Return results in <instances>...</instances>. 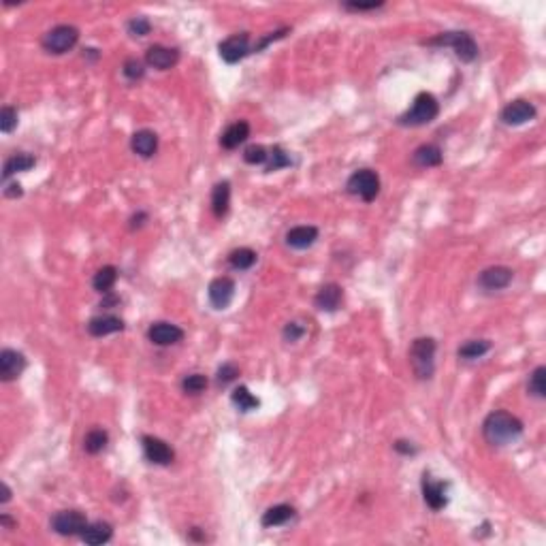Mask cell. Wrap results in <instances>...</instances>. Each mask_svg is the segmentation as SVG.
<instances>
[{"label":"cell","mask_w":546,"mask_h":546,"mask_svg":"<svg viewBox=\"0 0 546 546\" xmlns=\"http://www.w3.org/2000/svg\"><path fill=\"white\" fill-rule=\"evenodd\" d=\"M17 126V109L11 107V105H5L0 109V130L5 135L13 133V128Z\"/></svg>","instance_id":"35"},{"label":"cell","mask_w":546,"mask_h":546,"mask_svg":"<svg viewBox=\"0 0 546 546\" xmlns=\"http://www.w3.org/2000/svg\"><path fill=\"white\" fill-rule=\"evenodd\" d=\"M512 280H514V271L510 267L495 265V267L485 269L478 275V286L482 291H504V289L510 286Z\"/></svg>","instance_id":"10"},{"label":"cell","mask_w":546,"mask_h":546,"mask_svg":"<svg viewBox=\"0 0 546 546\" xmlns=\"http://www.w3.org/2000/svg\"><path fill=\"white\" fill-rule=\"evenodd\" d=\"M79 41V30L75 26H68V23H60V26L52 28L43 37V50L47 54H66L68 50H73Z\"/></svg>","instance_id":"5"},{"label":"cell","mask_w":546,"mask_h":546,"mask_svg":"<svg viewBox=\"0 0 546 546\" xmlns=\"http://www.w3.org/2000/svg\"><path fill=\"white\" fill-rule=\"evenodd\" d=\"M442 150L438 148V146H433V144H427V146H420L416 152H414V156H412V160H414V164L416 167H422V169H429V167H438V164H442Z\"/></svg>","instance_id":"25"},{"label":"cell","mask_w":546,"mask_h":546,"mask_svg":"<svg viewBox=\"0 0 546 546\" xmlns=\"http://www.w3.org/2000/svg\"><path fill=\"white\" fill-rule=\"evenodd\" d=\"M284 167H291V156L284 152V148L280 146H273L269 150V158H267V173H273V171H280Z\"/></svg>","instance_id":"32"},{"label":"cell","mask_w":546,"mask_h":546,"mask_svg":"<svg viewBox=\"0 0 546 546\" xmlns=\"http://www.w3.org/2000/svg\"><path fill=\"white\" fill-rule=\"evenodd\" d=\"M21 195H23V190H21L19 184H9L5 188V197H9V199H19Z\"/></svg>","instance_id":"44"},{"label":"cell","mask_w":546,"mask_h":546,"mask_svg":"<svg viewBox=\"0 0 546 546\" xmlns=\"http://www.w3.org/2000/svg\"><path fill=\"white\" fill-rule=\"evenodd\" d=\"M88 527V518L79 510H60L52 518V529L60 536H81Z\"/></svg>","instance_id":"7"},{"label":"cell","mask_w":546,"mask_h":546,"mask_svg":"<svg viewBox=\"0 0 546 546\" xmlns=\"http://www.w3.org/2000/svg\"><path fill=\"white\" fill-rule=\"evenodd\" d=\"M113 536V527L105 520H97V523H88V527L81 534V540L90 546H101L105 542H109Z\"/></svg>","instance_id":"23"},{"label":"cell","mask_w":546,"mask_h":546,"mask_svg":"<svg viewBox=\"0 0 546 546\" xmlns=\"http://www.w3.org/2000/svg\"><path fill=\"white\" fill-rule=\"evenodd\" d=\"M122 73H124L130 81H137V79H141V77L146 75V66H144V62L137 60V58H128V60L124 62V66H122Z\"/></svg>","instance_id":"36"},{"label":"cell","mask_w":546,"mask_h":546,"mask_svg":"<svg viewBox=\"0 0 546 546\" xmlns=\"http://www.w3.org/2000/svg\"><path fill=\"white\" fill-rule=\"evenodd\" d=\"M207 295H209V303L216 307V310H226L235 297V282L226 275L211 280Z\"/></svg>","instance_id":"11"},{"label":"cell","mask_w":546,"mask_h":546,"mask_svg":"<svg viewBox=\"0 0 546 546\" xmlns=\"http://www.w3.org/2000/svg\"><path fill=\"white\" fill-rule=\"evenodd\" d=\"M122 329H124V320L113 316V314L97 316L88 322V333L92 338H105V335L117 333V331H122Z\"/></svg>","instance_id":"19"},{"label":"cell","mask_w":546,"mask_h":546,"mask_svg":"<svg viewBox=\"0 0 546 546\" xmlns=\"http://www.w3.org/2000/svg\"><path fill=\"white\" fill-rule=\"evenodd\" d=\"M23 369H26V359L23 354L11 348H5L0 352V380L3 382H11V380H17Z\"/></svg>","instance_id":"13"},{"label":"cell","mask_w":546,"mask_h":546,"mask_svg":"<svg viewBox=\"0 0 546 546\" xmlns=\"http://www.w3.org/2000/svg\"><path fill=\"white\" fill-rule=\"evenodd\" d=\"M37 164V158L30 156V154H13L11 158H7L5 167H3V179L7 182L11 175L15 173H23V171H30Z\"/></svg>","instance_id":"26"},{"label":"cell","mask_w":546,"mask_h":546,"mask_svg":"<svg viewBox=\"0 0 546 546\" xmlns=\"http://www.w3.org/2000/svg\"><path fill=\"white\" fill-rule=\"evenodd\" d=\"M115 282H117V269L113 265H107V267H103V269H99L97 273H94L92 286H94V291H97V293L107 295L115 286Z\"/></svg>","instance_id":"27"},{"label":"cell","mask_w":546,"mask_h":546,"mask_svg":"<svg viewBox=\"0 0 546 546\" xmlns=\"http://www.w3.org/2000/svg\"><path fill=\"white\" fill-rule=\"evenodd\" d=\"M427 45H440V47H453L459 60L474 62L478 58V45L467 32H442L427 41Z\"/></svg>","instance_id":"4"},{"label":"cell","mask_w":546,"mask_h":546,"mask_svg":"<svg viewBox=\"0 0 546 546\" xmlns=\"http://www.w3.org/2000/svg\"><path fill=\"white\" fill-rule=\"evenodd\" d=\"M318 240V228L310 226V224H301V226H293L286 233V246L293 250H307L312 248Z\"/></svg>","instance_id":"18"},{"label":"cell","mask_w":546,"mask_h":546,"mask_svg":"<svg viewBox=\"0 0 546 546\" xmlns=\"http://www.w3.org/2000/svg\"><path fill=\"white\" fill-rule=\"evenodd\" d=\"M482 433L491 446H508V444L516 442L520 438V433H523V422L510 412L495 410L485 418Z\"/></svg>","instance_id":"1"},{"label":"cell","mask_w":546,"mask_h":546,"mask_svg":"<svg viewBox=\"0 0 546 546\" xmlns=\"http://www.w3.org/2000/svg\"><path fill=\"white\" fill-rule=\"evenodd\" d=\"M286 32H289V28H282V30H277V32H271L269 37H265L258 45H254V52L265 50V47H267L269 43H273V41H277V39H282V37H286Z\"/></svg>","instance_id":"41"},{"label":"cell","mask_w":546,"mask_h":546,"mask_svg":"<svg viewBox=\"0 0 546 546\" xmlns=\"http://www.w3.org/2000/svg\"><path fill=\"white\" fill-rule=\"evenodd\" d=\"M231 205V184L228 182H218L211 190V209L216 218H224Z\"/></svg>","instance_id":"24"},{"label":"cell","mask_w":546,"mask_h":546,"mask_svg":"<svg viewBox=\"0 0 546 546\" xmlns=\"http://www.w3.org/2000/svg\"><path fill=\"white\" fill-rule=\"evenodd\" d=\"M179 52L173 47H164V45H152L146 52V62L158 70H169L177 64Z\"/></svg>","instance_id":"16"},{"label":"cell","mask_w":546,"mask_h":546,"mask_svg":"<svg viewBox=\"0 0 546 546\" xmlns=\"http://www.w3.org/2000/svg\"><path fill=\"white\" fill-rule=\"evenodd\" d=\"M218 52H220V58L226 64H237L240 60H244L248 54H252L248 32H240V35H233V37L224 39L218 45Z\"/></svg>","instance_id":"8"},{"label":"cell","mask_w":546,"mask_h":546,"mask_svg":"<svg viewBox=\"0 0 546 546\" xmlns=\"http://www.w3.org/2000/svg\"><path fill=\"white\" fill-rule=\"evenodd\" d=\"M395 450L401 455H416V446H412V442H406V440H397Z\"/></svg>","instance_id":"43"},{"label":"cell","mask_w":546,"mask_h":546,"mask_svg":"<svg viewBox=\"0 0 546 546\" xmlns=\"http://www.w3.org/2000/svg\"><path fill=\"white\" fill-rule=\"evenodd\" d=\"M382 7V3H346L344 5V9H348V11H373V9H380Z\"/></svg>","instance_id":"42"},{"label":"cell","mask_w":546,"mask_h":546,"mask_svg":"<svg viewBox=\"0 0 546 546\" xmlns=\"http://www.w3.org/2000/svg\"><path fill=\"white\" fill-rule=\"evenodd\" d=\"M346 188L350 195L361 197L365 203H371L380 195V177L371 169H359L348 177Z\"/></svg>","instance_id":"6"},{"label":"cell","mask_w":546,"mask_h":546,"mask_svg":"<svg viewBox=\"0 0 546 546\" xmlns=\"http://www.w3.org/2000/svg\"><path fill=\"white\" fill-rule=\"evenodd\" d=\"M231 401H233V406L240 410V412H252L260 406V401L258 397H254L248 387H237L233 393H231Z\"/></svg>","instance_id":"29"},{"label":"cell","mask_w":546,"mask_h":546,"mask_svg":"<svg viewBox=\"0 0 546 546\" xmlns=\"http://www.w3.org/2000/svg\"><path fill=\"white\" fill-rule=\"evenodd\" d=\"M502 122L506 126H520L527 124L536 117V107L527 101H512L502 109Z\"/></svg>","instance_id":"12"},{"label":"cell","mask_w":546,"mask_h":546,"mask_svg":"<svg viewBox=\"0 0 546 546\" xmlns=\"http://www.w3.org/2000/svg\"><path fill=\"white\" fill-rule=\"evenodd\" d=\"M256 252L252 248H237L228 254V265L237 271H246V269H252L254 263H256Z\"/></svg>","instance_id":"28"},{"label":"cell","mask_w":546,"mask_h":546,"mask_svg":"<svg viewBox=\"0 0 546 546\" xmlns=\"http://www.w3.org/2000/svg\"><path fill=\"white\" fill-rule=\"evenodd\" d=\"M440 113V103L438 99L433 97L431 92H420L418 97L414 99L412 107L399 115V124L401 126H425V124H431Z\"/></svg>","instance_id":"2"},{"label":"cell","mask_w":546,"mask_h":546,"mask_svg":"<svg viewBox=\"0 0 546 546\" xmlns=\"http://www.w3.org/2000/svg\"><path fill=\"white\" fill-rule=\"evenodd\" d=\"M544 376H546V367L540 365L532 371L529 376V384H527V391L538 397V399H544L546 397V387H544Z\"/></svg>","instance_id":"34"},{"label":"cell","mask_w":546,"mask_h":546,"mask_svg":"<svg viewBox=\"0 0 546 546\" xmlns=\"http://www.w3.org/2000/svg\"><path fill=\"white\" fill-rule=\"evenodd\" d=\"M150 30H152V23H150V19L148 17H133L130 21H128V32L133 35V37H146V35H150Z\"/></svg>","instance_id":"38"},{"label":"cell","mask_w":546,"mask_h":546,"mask_svg":"<svg viewBox=\"0 0 546 546\" xmlns=\"http://www.w3.org/2000/svg\"><path fill=\"white\" fill-rule=\"evenodd\" d=\"M295 516V508L289 506V504H277V506H271L269 510L263 512V518H260V525L263 527H280V525H286L289 520Z\"/></svg>","instance_id":"22"},{"label":"cell","mask_w":546,"mask_h":546,"mask_svg":"<svg viewBox=\"0 0 546 546\" xmlns=\"http://www.w3.org/2000/svg\"><path fill=\"white\" fill-rule=\"evenodd\" d=\"M267 158H269V150L263 148V146H250L244 152V160L248 164H265Z\"/></svg>","instance_id":"37"},{"label":"cell","mask_w":546,"mask_h":546,"mask_svg":"<svg viewBox=\"0 0 546 546\" xmlns=\"http://www.w3.org/2000/svg\"><path fill=\"white\" fill-rule=\"evenodd\" d=\"M107 442H109V436H107L105 429H92L84 438V450L88 455H99V453H103V450H105Z\"/></svg>","instance_id":"31"},{"label":"cell","mask_w":546,"mask_h":546,"mask_svg":"<svg viewBox=\"0 0 546 546\" xmlns=\"http://www.w3.org/2000/svg\"><path fill=\"white\" fill-rule=\"evenodd\" d=\"M0 523H3L7 529H13V527H15V520H13L9 514H3V516H0Z\"/></svg>","instance_id":"45"},{"label":"cell","mask_w":546,"mask_h":546,"mask_svg":"<svg viewBox=\"0 0 546 546\" xmlns=\"http://www.w3.org/2000/svg\"><path fill=\"white\" fill-rule=\"evenodd\" d=\"M303 335H305V326H303V324H299V322H289L286 326H284V331H282V338H284V342H289V344H295V342H299Z\"/></svg>","instance_id":"40"},{"label":"cell","mask_w":546,"mask_h":546,"mask_svg":"<svg viewBox=\"0 0 546 546\" xmlns=\"http://www.w3.org/2000/svg\"><path fill=\"white\" fill-rule=\"evenodd\" d=\"M9 500H11V489H9V485H5V482H3V497H0V502L7 504Z\"/></svg>","instance_id":"46"},{"label":"cell","mask_w":546,"mask_h":546,"mask_svg":"<svg viewBox=\"0 0 546 546\" xmlns=\"http://www.w3.org/2000/svg\"><path fill=\"white\" fill-rule=\"evenodd\" d=\"M342 299H344V291L340 284L331 282V284H324V286L316 293L314 297V305L318 307L320 312H335L338 307L342 305Z\"/></svg>","instance_id":"17"},{"label":"cell","mask_w":546,"mask_h":546,"mask_svg":"<svg viewBox=\"0 0 546 546\" xmlns=\"http://www.w3.org/2000/svg\"><path fill=\"white\" fill-rule=\"evenodd\" d=\"M489 350H491V342L489 340H471V342H465L457 350V354H459L461 359H465V361H474V359L485 357Z\"/></svg>","instance_id":"30"},{"label":"cell","mask_w":546,"mask_h":546,"mask_svg":"<svg viewBox=\"0 0 546 546\" xmlns=\"http://www.w3.org/2000/svg\"><path fill=\"white\" fill-rule=\"evenodd\" d=\"M248 137H250V124H248L246 120L233 122V124L226 126V130L222 133V137H220V146H222L224 150H235V148H240Z\"/></svg>","instance_id":"21"},{"label":"cell","mask_w":546,"mask_h":546,"mask_svg":"<svg viewBox=\"0 0 546 546\" xmlns=\"http://www.w3.org/2000/svg\"><path fill=\"white\" fill-rule=\"evenodd\" d=\"M436 340L418 338L410 348V363L418 380H429L436 371Z\"/></svg>","instance_id":"3"},{"label":"cell","mask_w":546,"mask_h":546,"mask_svg":"<svg viewBox=\"0 0 546 546\" xmlns=\"http://www.w3.org/2000/svg\"><path fill=\"white\" fill-rule=\"evenodd\" d=\"M141 444H144V453H146V459L150 463H154V465H169V463H173L175 453L164 440L154 438V436H144V438H141Z\"/></svg>","instance_id":"9"},{"label":"cell","mask_w":546,"mask_h":546,"mask_svg":"<svg viewBox=\"0 0 546 546\" xmlns=\"http://www.w3.org/2000/svg\"><path fill=\"white\" fill-rule=\"evenodd\" d=\"M207 389V378L203 373H190L182 380V391L186 395H199Z\"/></svg>","instance_id":"33"},{"label":"cell","mask_w":546,"mask_h":546,"mask_svg":"<svg viewBox=\"0 0 546 546\" xmlns=\"http://www.w3.org/2000/svg\"><path fill=\"white\" fill-rule=\"evenodd\" d=\"M130 148L141 158H152L158 150V135L154 130H137L130 139Z\"/></svg>","instance_id":"20"},{"label":"cell","mask_w":546,"mask_h":546,"mask_svg":"<svg viewBox=\"0 0 546 546\" xmlns=\"http://www.w3.org/2000/svg\"><path fill=\"white\" fill-rule=\"evenodd\" d=\"M446 489H448L446 482H433L429 478V474H422V497H425V504L431 510L438 512V510L446 508V504H448Z\"/></svg>","instance_id":"15"},{"label":"cell","mask_w":546,"mask_h":546,"mask_svg":"<svg viewBox=\"0 0 546 546\" xmlns=\"http://www.w3.org/2000/svg\"><path fill=\"white\" fill-rule=\"evenodd\" d=\"M240 376V367H237L235 363H224L220 369H218V373H216V380H218V384L220 387H226V384H231L233 380Z\"/></svg>","instance_id":"39"},{"label":"cell","mask_w":546,"mask_h":546,"mask_svg":"<svg viewBox=\"0 0 546 546\" xmlns=\"http://www.w3.org/2000/svg\"><path fill=\"white\" fill-rule=\"evenodd\" d=\"M148 340L156 346H173L184 340V331L171 322H154L148 329Z\"/></svg>","instance_id":"14"}]
</instances>
